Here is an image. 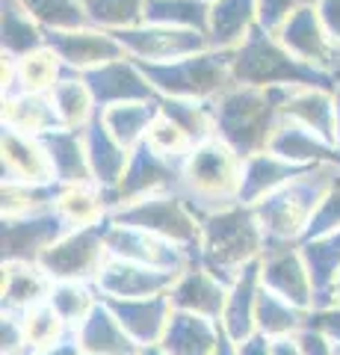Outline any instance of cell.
<instances>
[{
	"label": "cell",
	"instance_id": "obj_1",
	"mask_svg": "<svg viewBox=\"0 0 340 355\" xmlns=\"http://www.w3.org/2000/svg\"><path fill=\"white\" fill-rule=\"evenodd\" d=\"M290 89H258V86H228L222 95L207 101L213 116L216 137L240 160L269 148V139L281 121V104Z\"/></svg>",
	"mask_w": 340,
	"mask_h": 355
},
{
	"label": "cell",
	"instance_id": "obj_2",
	"mask_svg": "<svg viewBox=\"0 0 340 355\" xmlns=\"http://www.w3.org/2000/svg\"><path fill=\"white\" fill-rule=\"evenodd\" d=\"M231 77L237 86L258 89H323V92L334 95L340 89V80L334 74L296 60L278 42V36L267 33L260 24L251 27L246 42L234 51Z\"/></svg>",
	"mask_w": 340,
	"mask_h": 355
},
{
	"label": "cell",
	"instance_id": "obj_3",
	"mask_svg": "<svg viewBox=\"0 0 340 355\" xmlns=\"http://www.w3.org/2000/svg\"><path fill=\"white\" fill-rule=\"evenodd\" d=\"M337 172L340 166H328V163L311 166L308 172L296 175L293 181L278 187L276 193L260 198L255 205V214L260 222L263 240H267V249L302 246L305 231H308L325 193L332 190Z\"/></svg>",
	"mask_w": 340,
	"mask_h": 355
},
{
	"label": "cell",
	"instance_id": "obj_4",
	"mask_svg": "<svg viewBox=\"0 0 340 355\" xmlns=\"http://www.w3.org/2000/svg\"><path fill=\"white\" fill-rule=\"evenodd\" d=\"M263 252H267V240H263L255 207L234 205L202 219V243L195 263L204 266L222 284L231 287L237 275Z\"/></svg>",
	"mask_w": 340,
	"mask_h": 355
},
{
	"label": "cell",
	"instance_id": "obj_5",
	"mask_svg": "<svg viewBox=\"0 0 340 355\" xmlns=\"http://www.w3.org/2000/svg\"><path fill=\"white\" fill-rule=\"evenodd\" d=\"M243 163L219 137L195 146L181 169L178 193L199 219L240 205Z\"/></svg>",
	"mask_w": 340,
	"mask_h": 355
},
{
	"label": "cell",
	"instance_id": "obj_6",
	"mask_svg": "<svg viewBox=\"0 0 340 355\" xmlns=\"http://www.w3.org/2000/svg\"><path fill=\"white\" fill-rule=\"evenodd\" d=\"M139 71L148 77V83L166 98H190V101H213L234 86L231 65L234 51H204L175 62H139Z\"/></svg>",
	"mask_w": 340,
	"mask_h": 355
},
{
	"label": "cell",
	"instance_id": "obj_7",
	"mask_svg": "<svg viewBox=\"0 0 340 355\" xmlns=\"http://www.w3.org/2000/svg\"><path fill=\"white\" fill-rule=\"evenodd\" d=\"M109 222L142 228V231H148V234H157L163 240L175 243V246L186 249L190 254H199L202 219L186 207V202L178 193H160V196L139 198V202L109 214Z\"/></svg>",
	"mask_w": 340,
	"mask_h": 355
},
{
	"label": "cell",
	"instance_id": "obj_8",
	"mask_svg": "<svg viewBox=\"0 0 340 355\" xmlns=\"http://www.w3.org/2000/svg\"><path fill=\"white\" fill-rule=\"evenodd\" d=\"M107 222L92 228H74L71 234H65L57 246L42 254L39 266L45 270L48 279L57 282H83L92 284L98 272L104 270L109 258L107 252V237H104Z\"/></svg>",
	"mask_w": 340,
	"mask_h": 355
},
{
	"label": "cell",
	"instance_id": "obj_9",
	"mask_svg": "<svg viewBox=\"0 0 340 355\" xmlns=\"http://www.w3.org/2000/svg\"><path fill=\"white\" fill-rule=\"evenodd\" d=\"M181 169L184 166L160 157V154L151 151L145 142H139V146L130 151V160H127V169L122 175V181H118L113 190H104L109 214H116V210L139 202V198L160 196V193H175L178 184H181Z\"/></svg>",
	"mask_w": 340,
	"mask_h": 355
},
{
	"label": "cell",
	"instance_id": "obj_10",
	"mask_svg": "<svg viewBox=\"0 0 340 355\" xmlns=\"http://www.w3.org/2000/svg\"><path fill=\"white\" fill-rule=\"evenodd\" d=\"M104 237H107L109 258H118V261L142 263V266H151V270H166V272H186L195 263V254L157 234H148L142 228L116 225V222L107 219Z\"/></svg>",
	"mask_w": 340,
	"mask_h": 355
},
{
	"label": "cell",
	"instance_id": "obj_11",
	"mask_svg": "<svg viewBox=\"0 0 340 355\" xmlns=\"http://www.w3.org/2000/svg\"><path fill=\"white\" fill-rule=\"evenodd\" d=\"M113 36L122 42L130 60L139 62H175L193 53L211 51V39L195 30L181 27H157V24H139L130 30H116Z\"/></svg>",
	"mask_w": 340,
	"mask_h": 355
},
{
	"label": "cell",
	"instance_id": "obj_12",
	"mask_svg": "<svg viewBox=\"0 0 340 355\" xmlns=\"http://www.w3.org/2000/svg\"><path fill=\"white\" fill-rule=\"evenodd\" d=\"M71 225L62 219L57 207L42 214L3 219V263H39L42 254L71 234Z\"/></svg>",
	"mask_w": 340,
	"mask_h": 355
},
{
	"label": "cell",
	"instance_id": "obj_13",
	"mask_svg": "<svg viewBox=\"0 0 340 355\" xmlns=\"http://www.w3.org/2000/svg\"><path fill=\"white\" fill-rule=\"evenodd\" d=\"M45 44L62 60L69 71H89L98 65L125 60L127 51L122 48L113 33L86 27V30H45Z\"/></svg>",
	"mask_w": 340,
	"mask_h": 355
},
{
	"label": "cell",
	"instance_id": "obj_14",
	"mask_svg": "<svg viewBox=\"0 0 340 355\" xmlns=\"http://www.w3.org/2000/svg\"><path fill=\"white\" fill-rule=\"evenodd\" d=\"M80 80L89 86L98 110H107V107H116V104L157 101L160 98L157 89L148 83V77L139 71V65L127 57L83 71Z\"/></svg>",
	"mask_w": 340,
	"mask_h": 355
},
{
	"label": "cell",
	"instance_id": "obj_15",
	"mask_svg": "<svg viewBox=\"0 0 340 355\" xmlns=\"http://www.w3.org/2000/svg\"><path fill=\"white\" fill-rule=\"evenodd\" d=\"M260 282L267 291L278 293L296 308H314V284L305 263L302 246H276L260 254Z\"/></svg>",
	"mask_w": 340,
	"mask_h": 355
},
{
	"label": "cell",
	"instance_id": "obj_16",
	"mask_svg": "<svg viewBox=\"0 0 340 355\" xmlns=\"http://www.w3.org/2000/svg\"><path fill=\"white\" fill-rule=\"evenodd\" d=\"M181 272H166V270H151L142 263L107 258L104 270L98 272L92 282L101 299H148V296H163L169 293Z\"/></svg>",
	"mask_w": 340,
	"mask_h": 355
},
{
	"label": "cell",
	"instance_id": "obj_17",
	"mask_svg": "<svg viewBox=\"0 0 340 355\" xmlns=\"http://www.w3.org/2000/svg\"><path fill=\"white\" fill-rule=\"evenodd\" d=\"M62 77H69V69H65L62 60L51 48L33 51L21 60H6L3 62V98L51 95L60 86Z\"/></svg>",
	"mask_w": 340,
	"mask_h": 355
},
{
	"label": "cell",
	"instance_id": "obj_18",
	"mask_svg": "<svg viewBox=\"0 0 340 355\" xmlns=\"http://www.w3.org/2000/svg\"><path fill=\"white\" fill-rule=\"evenodd\" d=\"M228 291H231L228 284L213 279L204 266L193 263L186 272H181V279L175 282V287L169 291V302H172L175 311H184V314H195V317L213 320V323H222Z\"/></svg>",
	"mask_w": 340,
	"mask_h": 355
},
{
	"label": "cell",
	"instance_id": "obj_19",
	"mask_svg": "<svg viewBox=\"0 0 340 355\" xmlns=\"http://www.w3.org/2000/svg\"><path fill=\"white\" fill-rule=\"evenodd\" d=\"M3 181L33 184V187L57 184L51 157L36 137H27V133H18L12 128H3Z\"/></svg>",
	"mask_w": 340,
	"mask_h": 355
},
{
	"label": "cell",
	"instance_id": "obj_20",
	"mask_svg": "<svg viewBox=\"0 0 340 355\" xmlns=\"http://www.w3.org/2000/svg\"><path fill=\"white\" fill-rule=\"evenodd\" d=\"M104 302L139 347H154L163 340V331H166L172 317L169 293L148 299H104Z\"/></svg>",
	"mask_w": 340,
	"mask_h": 355
},
{
	"label": "cell",
	"instance_id": "obj_21",
	"mask_svg": "<svg viewBox=\"0 0 340 355\" xmlns=\"http://www.w3.org/2000/svg\"><path fill=\"white\" fill-rule=\"evenodd\" d=\"M281 119L314 130L316 137L337 146V95L323 89H290L281 104ZM340 148V146H337Z\"/></svg>",
	"mask_w": 340,
	"mask_h": 355
},
{
	"label": "cell",
	"instance_id": "obj_22",
	"mask_svg": "<svg viewBox=\"0 0 340 355\" xmlns=\"http://www.w3.org/2000/svg\"><path fill=\"white\" fill-rule=\"evenodd\" d=\"M260 258L251 261L243 272L237 275V282L228 291L225 314H222V331L234 343H243L246 338L255 335V314H258V296H260Z\"/></svg>",
	"mask_w": 340,
	"mask_h": 355
},
{
	"label": "cell",
	"instance_id": "obj_23",
	"mask_svg": "<svg viewBox=\"0 0 340 355\" xmlns=\"http://www.w3.org/2000/svg\"><path fill=\"white\" fill-rule=\"evenodd\" d=\"M83 142H86V154H89L95 184L101 187V190H113L127 169L130 151L125 146H118V139L107 130L101 110H95L92 121L83 128Z\"/></svg>",
	"mask_w": 340,
	"mask_h": 355
},
{
	"label": "cell",
	"instance_id": "obj_24",
	"mask_svg": "<svg viewBox=\"0 0 340 355\" xmlns=\"http://www.w3.org/2000/svg\"><path fill=\"white\" fill-rule=\"evenodd\" d=\"M80 355H139L142 347L125 331L118 317L109 311V305L98 302V308L89 314V320L74 335Z\"/></svg>",
	"mask_w": 340,
	"mask_h": 355
},
{
	"label": "cell",
	"instance_id": "obj_25",
	"mask_svg": "<svg viewBox=\"0 0 340 355\" xmlns=\"http://www.w3.org/2000/svg\"><path fill=\"white\" fill-rule=\"evenodd\" d=\"M272 154H278L281 160H290V163H299V166H340V148L325 142L323 137H316L314 130L296 125L290 119H281L276 133L269 139V148Z\"/></svg>",
	"mask_w": 340,
	"mask_h": 355
},
{
	"label": "cell",
	"instance_id": "obj_26",
	"mask_svg": "<svg viewBox=\"0 0 340 355\" xmlns=\"http://www.w3.org/2000/svg\"><path fill=\"white\" fill-rule=\"evenodd\" d=\"M45 146L57 184L62 187H78V184H95L92 178V166H89V154H86V142H83V130H51L45 137H36Z\"/></svg>",
	"mask_w": 340,
	"mask_h": 355
},
{
	"label": "cell",
	"instance_id": "obj_27",
	"mask_svg": "<svg viewBox=\"0 0 340 355\" xmlns=\"http://www.w3.org/2000/svg\"><path fill=\"white\" fill-rule=\"evenodd\" d=\"M53 282L39 263H3L0 305L3 314H27L30 308L48 302Z\"/></svg>",
	"mask_w": 340,
	"mask_h": 355
},
{
	"label": "cell",
	"instance_id": "obj_28",
	"mask_svg": "<svg viewBox=\"0 0 340 355\" xmlns=\"http://www.w3.org/2000/svg\"><path fill=\"white\" fill-rule=\"evenodd\" d=\"M311 166H299L290 160H281L278 154L263 151L255 154L243 163V184H240V205L255 207L260 198H267L269 193H276L278 187H284L287 181H293L296 175L308 172Z\"/></svg>",
	"mask_w": 340,
	"mask_h": 355
},
{
	"label": "cell",
	"instance_id": "obj_29",
	"mask_svg": "<svg viewBox=\"0 0 340 355\" xmlns=\"http://www.w3.org/2000/svg\"><path fill=\"white\" fill-rule=\"evenodd\" d=\"M219 338H222V326L219 323L172 308L160 347L169 355H213L219 347Z\"/></svg>",
	"mask_w": 340,
	"mask_h": 355
},
{
	"label": "cell",
	"instance_id": "obj_30",
	"mask_svg": "<svg viewBox=\"0 0 340 355\" xmlns=\"http://www.w3.org/2000/svg\"><path fill=\"white\" fill-rule=\"evenodd\" d=\"M258 24V0H216L211 3V48L237 51Z\"/></svg>",
	"mask_w": 340,
	"mask_h": 355
},
{
	"label": "cell",
	"instance_id": "obj_31",
	"mask_svg": "<svg viewBox=\"0 0 340 355\" xmlns=\"http://www.w3.org/2000/svg\"><path fill=\"white\" fill-rule=\"evenodd\" d=\"M3 128L27 133V137H45L62 128V119L51 95H12L3 98Z\"/></svg>",
	"mask_w": 340,
	"mask_h": 355
},
{
	"label": "cell",
	"instance_id": "obj_32",
	"mask_svg": "<svg viewBox=\"0 0 340 355\" xmlns=\"http://www.w3.org/2000/svg\"><path fill=\"white\" fill-rule=\"evenodd\" d=\"M302 254H305L311 284H314V308H325L334 279L340 275V231L325 234L320 240L302 243Z\"/></svg>",
	"mask_w": 340,
	"mask_h": 355
},
{
	"label": "cell",
	"instance_id": "obj_33",
	"mask_svg": "<svg viewBox=\"0 0 340 355\" xmlns=\"http://www.w3.org/2000/svg\"><path fill=\"white\" fill-rule=\"evenodd\" d=\"M107 130L118 139V146H125L127 151H134L139 142H145L151 125L160 116L157 101H136V104H116L101 110Z\"/></svg>",
	"mask_w": 340,
	"mask_h": 355
},
{
	"label": "cell",
	"instance_id": "obj_34",
	"mask_svg": "<svg viewBox=\"0 0 340 355\" xmlns=\"http://www.w3.org/2000/svg\"><path fill=\"white\" fill-rule=\"evenodd\" d=\"M308 323V311L296 308L287 299H281L278 293L260 287L258 296V314H255V329L263 338L281 340V338H296Z\"/></svg>",
	"mask_w": 340,
	"mask_h": 355
},
{
	"label": "cell",
	"instance_id": "obj_35",
	"mask_svg": "<svg viewBox=\"0 0 340 355\" xmlns=\"http://www.w3.org/2000/svg\"><path fill=\"white\" fill-rule=\"evenodd\" d=\"M142 24L181 27V30H195L207 36L211 33V3L207 0H145Z\"/></svg>",
	"mask_w": 340,
	"mask_h": 355
},
{
	"label": "cell",
	"instance_id": "obj_36",
	"mask_svg": "<svg viewBox=\"0 0 340 355\" xmlns=\"http://www.w3.org/2000/svg\"><path fill=\"white\" fill-rule=\"evenodd\" d=\"M57 210L71 228H92L109 219V207L104 190L98 184H78V187H62L57 198Z\"/></svg>",
	"mask_w": 340,
	"mask_h": 355
},
{
	"label": "cell",
	"instance_id": "obj_37",
	"mask_svg": "<svg viewBox=\"0 0 340 355\" xmlns=\"http://www.w3.org/2000/svg\"><path fill=\"white\" fill-rule=\"evenodd\" d=\"M42 48H48L45 30L27 15V9L18 0H3V57L21 60Z\"/></svg>",
	"mask_w": 340,
	"mask_h": 355
},
{
	"label": "cell",
	"instance_id": "obj_38",
	"mask_svg": "<svg viewBox=\"0 0 340 355\" xmlns=\"http://www.w3.org/2000/svg\"><path fill=\"white\" fill-rule=\"evenodd\" d=\"M51 98L62 119V128H69V130H83L98 110L89 86L80 80L78 71H69V77H62L60 86L51 92Z\"/></svg>",
	"mask_w": 340,
	"mask_h": 355
},
{
	"label": "cell",
	"instance_id": "obj_39",
	"mask_svg": "<svg viewBox=\"0 0 340 355\" xmlns=\"http://www.w3.org/2000/svg\"><path fill=\"white\" fill-rule=\"evenodd\" d=\"M48 302L53 311L62 317V323L71 329V335H78V329L89 320V314L98 308L101 296H98L95 284H83V282H57L48 296Z\"/></svg>",
	"mask_w": 340,
	"mask_h": 355
},
{
	"label": "cell",
	"instance_id": "obj_40",
	"mask_svg": "<svg viewBox=\"0 0 340 355\" xmlns=\"http://www.w3.org/2000/svg\"><path fill=\"white\" fill-rule=\"evenodd\" d=\"M157 104H160V113L169 121H175V125L193 139V146H202V142L216 137L213 116H211V110H207V101H190V98L160 95Z\"/></svg>",
	"mask_w": 340,
	"mask_h": 355
},
{
	"label": "cell",
	"instance_id": "obj_41",
	"mask_svg": "<svg viewBox=\"0 0 340 355\" xmlns=\"http://www.w3.org/2000/svg\"><path fill=\"white\" fill-rule=\"evenodd\" d=\"M21 323H24L30 352H45V349L60 347L65 340H74L71 329L62 323V317L53 311L51 302H42L36 308H30L27 314H21Z\"/></svg>",
	"mask_w": 340,
	"mask_h": 355
},
{
	"label": "cell",
	"instance_id": "obj_42",
	"mask_svg": "<svg viewBox=\"0 0 340 355\" xmlns=\"http://www.w3.org/2000/svg\"><path fill=\"white\" fill-rule=\"evenodd\" d=\"M42 30H86L92 27L80 0H18Z\"/></svg>",
	"mask_w": 340,
	"mask_h": 355
},
{
	"label": "cell",
	"instance_id": "obj_43",
	"mask_svg": "<svg viewBox=\"0 0 340 355\" xmlns=\"http://www.w3.org/2000/svg\"><path fill=\"white\" fill-rule=\"evenodd\" d=\"M62 193V184H9L3 181V219H18L30 214H42V210H53L57 198Z\"/></svg>",
	"mask_w": 340,
	"mask_h": 355
},
{
	"label": "cell",
	"instance_id": "obj_44",
	"mask_svg": "<svg viewBox=\"0 0 340 355\" xmlns=\"http://www.w3.org/2000/svg\"><path fill=\"white\" fill-rule=\"evenodd\" d=\"M92 27L116 33L139 27L145 18V0H80Z\"/></svg>",
	"mask_w": 340,
	"mask_h": 355
},
{
	"label": "cell",
	"instance_id": "obj_45",
	"mask_svg": "<svg viewBox=\"0 0 340 355\" xmlns=\"http://www.w3.org/2000/svg\"><path fill=\"white\" fill-rule=\"evenodd\" d=\"M145 146L151 148V151H157L160 157H166V160H172V163H178V166H184L186 163V157L193 154V139L186 137V133L175 125V121H169L166 116H157V121L151 125V130H148V137H145Z\"/></svg>",
	"mask_w": 340,
	"mask_h": 355
},
{
	"label": "cell",
	"instance_id": "obj_46",
	"mask_svg": "<svg viewBox=\"0 0 340 355\" xmlns=\"http://www.w3.org/2000/svg\"><path fill=\"white\" fill-rule=\"evenodd\" d=\"M334 231H340V172H337V178H334L332 190L325 193V198L320 202V207H316V214H314V219H311L308 231H305L302 243L320 240V237H325V234H334Z\"/></svg>",
	"mask_w": 340,
	"mask_h": 355
},
{
	"label": "cell",
	"instance_id": "obj_47",
	"mask_svg": "<svg viewBox=\"0 0 340 355\" xmlns=\"http://www.w3.org/2000/svg\"><path fill=\"white\" fill-rule=\"evenodd\" d=\"M308 3V0H258V24L278 36L281 27L299 12V9Z\"/></svg>",
	"mask_w": 340,
	"mask_h": 355
},
{
	"label": "cell",
	"instance_id": "obj_48",
	"mask_svg": "<svg viewBox=\"0 0 340 355\" xmlns=\"http://www.w3.org/2000/svg\"><path fill=\"white\" fill-rule=\"evenodd\" d=\"M0 355H30L21 314H3L0 317Z\"/></svg>",
	"mask_w": 340,
	"mask_h": 355
},
{
	"label": "cell",
	"instance_id": "obj_49",
	"mask_svg": "<svg viewBox=\"0 0 340 355\" xmlns=\"http://www.w3.org/2000/svg\"><path fill=\"white\" fill-rule=\"evenodd\" d=\"M305 329L320 331L323 338H328L340 349V305H325V308H311L308 311V323Z\"/></svg>",
	"mask_w": 340,
	"mask_h": 355
},
{
	"label": "cell",
	"instance_id": "obj_50",
	"mask_svg": "<svg viewBox=\"0 0 340 355\" xmlns=\"http://www.w3.org/2000/svg\"><path fill=\"white\" fill-rule=\"evenodd\" d=\"M296 340H299L302 355H340V349L334 347V343L328 338H323L320 331H314V329H302L299 335H296Z\"/></svg>",
	"mask_w": 340,
	"mask_h": 355
},
{
	"label": "cell",
	"instance_id": "obj_51",
	"mask_svg": "<svg viewBox=\"0 0 340 355\" xmlns=\"http://www.w3.org/2000/svg\"><path fill=\"white\" fill-rule=\"evenodd\" d=\"M314 6L320 12L325 33L340 44V0H314Z\"/></svg>",
	"mask_w": 340,
	"mask_h": 355
},
{
	"label": "cell",
	"instance_id": "obj_52",
	"mask_svg": "<svg viewBox=\"0 0 340 355\" xmlns=\"http://www.w3.org/2000/svg\"><path fill=\"white\" fill-rule=\"evenodd\" d=\"M269 338H263L260 331H255L251 338H246L243 343H237V349H240V355H272L269 352Z\"/></svg>",
	"mask_w": 340,
	"mask_h": 355
},
{
	"label": "cell",
	"instance_id": "obj_53",
	"mask_svg": "<svg viewBox=\"0 0 340 355\" xmlns=\"http://www.w3.org/2000/svg\"><path fill=\"white\" fill-rule=\"evenodd\" d=\"M269 352H272V355H302V349H299V340H296V338H281V340H272V343H269Z\"/></svg>",
	"mask_w": 340,
	"mask_h": 355
},
{
	"label": "cell",
	"instance_id": "obj_54",
	"mask_svg": "<svg viewBox=\"0 0 340 355\" xmlns=\"http://www.w3.org/2000/svg\"><path fill=\"white\" fill-rule=\"evenodd\" d=\"M36 355H80V349H78V343H74V340H65V343H60V347L36 352Z\"/></svg>",
	"mask_w": 340,
	"mask_h": 355
},
{
	"label": "cell",
	"instance_id": "obj_55",
	"mask_svg": "<svg viewBox=\"0 0 340 355\" xmlns=\"http://www.w3.org/2000/svg\"><path fill=\"white\" fill-rule=\"evenodd\" d=\"M213 355H240V349H237V343L222 331V338H219V347H216Z\"/></svg>",
	"mask_w": 340,
	"mask_h": 355
},
{
	"label": "cell",
	"instance_id": "obj_56",
	"mask_svg": "<svg viewBox=\"0 0 340 355\" xmlns=\"http://www.w3.org/2000/svg\"><path fill=\"white\" fill-rule=\"evenodd\" d=\"M328 305H340V275L334 279V287H332V296H328Z\"/></svg>",
	"mask_w": 340,
	"mask_h": 355
},
{
	"label": "cell",
	"instance_id": "obj_57",
	"mask_svg": "<svg viewBox=\"0 0 340 355\" xmlns=\"http://www.w3.org/2000/svg\"><path fill=\"white\" fill-rule=\"evenodd\" d=\"M139 355H169L166 349L160 347V343H154V347H142V352Z\"/></svg>",
	"mask_w": 340,
	"mask_h": 355
},
{
	"label": "cell",
	"instance_id": "obj_58",
	"mask_svg": "<svg viewBox=\"0 0 340 355\" xmlns=\"http://www.w3.org/2000/svg\"><path fill=\"white\" fill-rule=\"evenodd\" d=\"M337 146H340V89H337Z\"/></svg>",
	"mask_w": 340,
	"mask_h": 355
},
{
	"label": "cell",
	"instance_id": "obj_59",
	"mask_svg": "<svg viewBox=\"0 0 340 355\" xmlns=\"http://www.w3.org/2000/svg\"><path fill=\"white\" fill-rule=\"evenodd\" d=\"M207 3H216V0H207Z\"/></svg>",
	"mask_w": 340,
	"mask_h": 355
}]
</instances>
